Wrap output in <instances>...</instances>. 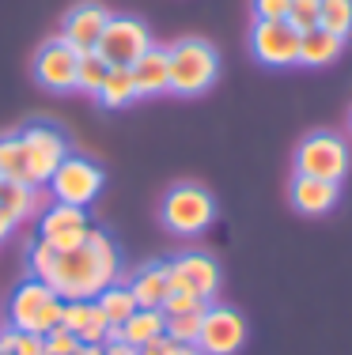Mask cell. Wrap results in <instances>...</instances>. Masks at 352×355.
<instances>
[{"label": "cell", "mask_w": 352, "mask_h": 355, "mask_svg": "<svg viewBox=\"0 0 352 355\" xmlns=\"http://www.w3.org/2000/svg\"><path fill=\"white\" fill-rule=\"evenodd\" d=\"M117 276H121V257H117L114 239L99 227H91L83 246L53 253L42 280L53 287V295L61 302H80V299H95L99 291L117 284Z\"/></svg>", "instance_id": "obj_1"}, {"label": "cell", "mask_w": 352, "mask_h": 355, "mask_svg": "<svg viewBox=\"0 0 352 355\" xmlns=\"http://www.w3.org/2000/svg\"><path fill=\"white\" fill-rule=\"evenodd\" d=\"M167 69H171V91L182 98L205 95L220 76V53L205 38H178L167 46Z\"/></svg>", "instance_id": "obj_2"}, {"label": "cell", "mask_w": 352, "mask_h": 355, "mask_svg": "<svg viewBox=\"0 0 352 355\" xmlns=\"http://www.w3.org/2000/svg\"><path fill=\"white\" fill-rule=\"evenodd\" d=\"M216 219V200L205 185L197 182H178L163 193L159 200V223L167 227L178 239H194V234H205Z\"/></svg>", "instance_id": "obj_3"}, {"label": "cell", "mask_w": 352, "mask_h": 355, "mask_svg": "<svg viewBox=\"0 0 352 355\" xmlns=\"http://www.w3.org/2000/svg\"><path fill=\"white\" fill-rule=\"evenodd\" d=\"M61 310H65V302L53 295V287L46 280L27 276V280L12 291V299H8V325L19 329V333L46 336L49 329L61 325Z\"/></svg>", "instance_id": "obj_4"}, {"label": "cell", "mask_w": 352, "mask_h": 355, "mask_svg": "<svg viewBox=\"0 0 352 355\" xmlns=\"http://www.w3.org/2000/svg\"><path fill=\"white\" fill-rule=\"evenodd\" d=\"M349 166H352V151H349L345 137H337V132H311L296 148V174L341 185Z\"/></svg>", "instance_id": "obj_5"}, {"label": "cell", "mask_w": 352, "mask_h": 355, "mask_svg": "<svg viewBox=\"0 0 352 355\" xmlns=\"http://www.w3.org/2000/svg\"><path fill=\"white\" fill-rule=\"evenodd\" d=\"M49 193H53L57 205H76V208H87L91 200L103 193L106 185V171L95 163V159L87 155H65L61 166L53 171V178H49Z\"/></svg>", "instance_id": "obj_6"}, {"label": "cell", "mask_w": 352, "mask_h": 355, "mask_svg": "<svg viewBox=\"0 0 352 355\" xmlns=\"http://www.w3.org/2000/svg\"><path fill=\"white\" fill-rule=\"evenodd\" d=\"M148 46H152V31H148L144 19H137V15H110L95 53L110 69H133L148 53Z\"/></svg>", "instance_id": "obj_7"}, {"label": "cell", "mask_w": 352, "mask_h": 355, "mask_svg": "<svg viewBox=\"0 0 352 355\" xmlns=\"http://www.w3.org/2000/svg\"><path fill=\"white\" fill-rule=\"evenodd\" d=\"M299 31L288 19H254L250 23V53L265 69H292L299 64Z\"/></svg>", "instance_id": "obj_8"}, {"label": "cell", "mask_w": 352, "mask_h": 355, "mask_svg": "<svg viewBox=\"0 0 352 355\" xmlns=\"http://www.w3.org/2000/svg\"><path fill=\"white\" fill-rule=\"evenodd\" d=\"M23 151H27V171H31V185H46L53 171L61 166V159L69 155V140L57 125L49 121H31L27 129H19Z\"/></svg>", "instance_id": "obj_9"}, {"label": "cell", "mask_w": 352, "mask_h": 355, "mask_svg": "<svg viewBox=\"0 0 352 355\" xmlns=\"http://www.w3.org/2000/svg\"><path fill=\"white\" fill-rule=\"evenodd\" d=\"M76 64H80V49L69 46L61 35L57 38H46L35 53V80L42 83L46 91H76Z\"/></svg>", "instance_id": "obj_10"}, {"label": "cell", "mask_w": 352, "mask_h": 355, "mask_svg": "<svg viewBox=\"0 0 352 355\" xmlns=\"http://www.w3.org/2000/svg\"><path fill=\"white\" fill-rule=\"evenodd\" d=\"M246 340V321L239 310L231 306H212L208 302L201 314V333H197V348L205 355H235Z\"/></svg>", "instance_id": "obj_11"}, {"label": "cell", "mask_w": 352, "mask_h": 355, "mask_svg": "<svg viewBox=\"0 0 352 355\" xmlns=\"http://www.w3.org/2000/svg\"><path fill=\"white\" fill-rule=\"evenodd\" d=\"M87 231H91L87 208H76V205H57L53 200V205L42 208V216H38V239L46 242V246H53L57 253L83 246Z\"/></svg>", "instance_id": "obj_12"}, {"label": "cell", "mask_w": 352, "mask_h": 355, "mask_svg": "<svg viewBox=\"0 0 352 355\" xmlns=\"http://www.w3.org/2000/svg\"><path fill=\"white\" fill-rule=\"evenodd\" d=\"M167 280H171V291H190L197 299L212 302V295L220 291V265H216L208 253H178L174 261H167Z\"/></svg>", "instance_id": "obj_13"}, {"label": "cell", "mask_w": 352, "mask_h": 355, "mask_svg": "<svg viewBox=\"0 0 352 355\" xmlns=\"http://www.w3.org/2000/svg\"><path fill=\"white\" fill-rule=\"evenodd\" d=\"M106 19H110V12H106L103 4H76V8H69L65 19H61V38L69 42V46H76L80 53H87V49L99 46Z\"/></svg>", "instance_id": "obj_14"}, {"label": "cell", "mask_w": 352, "mask_h": 355, "mask_svg": "<svg viewBox=\"0 0 352 355\" xmlns=\"http://www.w3.org/2000/svg\"><path fill=\"white\" fill-rule=\"evenodd\" d=\"M288 200L299 216H326L337 208L341 200V185L322 182V178H307V174H292L288 185Z\"/></svg>", "instance_id": "obj_15"}, {"label": "cell", "mask_w": 352, "mask_h": 355, "mask_svg": "<svg viewBox=\"0 0 352 355\" xmlns=\"http://www.w3.org/2000/svg\"><path fill=\"white\" fill-rule=\"evenodd\" d=\"M61 325L69 329V333H76V336H80V344H106V333H110V325H106L103 310L95 306V299L65 302V310H61Z\"/></svg>", "instance_id": "obj_16"}, {"label": "cell", "mask_w": 352, "mask_h": 355, "mask_svg": "<svg viewBox=\"0 0 352 355\" xmlns=\"http://www.w3.org/2000/svg\"><path fill=\"white\" fill-rule=\"evenodd\" d=\"M125 287L133 291L140 310H159L163 299L171 295V280H167V261H152V265H140L137 272L125 280Z\"/></svg>", "instance_id": "obj_17"}, {"label": "cell", "mask_w": 352, "mask_h": 355, "mask_svg": "<svg viewBox=\"0 0 352 355\" xmlns=\"http://www.w3.org/2000/svg\"><path fill=\"white\" fill-rule=\"evenodd\" d=\"M133 83H137V95L140 98H152V95H163L171 91V69H167V49L163 46H148V53L133 64Z\"/></svg>", "instance_id": "obj_18"}, {"label": "cell", "mask_w": 352, "mask_h": 355, "mask_svg": "<svg viewBox=\"0 0 352 355\" xmlns=\"http://www.w3.org/2000/svg\"><path fill=\"white\" fill-rule=\"evenodd\" d=\"M341 49H345V38L330 35L326 27H315V31H307V35L299 38V64H307V69H322V64L337 61Z\"/></svg>", "instance_id": "obj_19"}, {"label": "cell", "mask_w": 352, "mask_h": 355, "mask_svg": "<svg viewBox=\"0 0 352 355\" xmlns=\"http://www.w3.org/2000/svg\"><path fill=\"white\" fill-rule=\"evenodd\" d=\"M137 83H133V72L129 69H110L103 80V87L95 91V103L103 110H125L137 103Z\"/></svg>", "instance_id": "obj_20"}, {"label": "cell", "mask_w": 352, "mask_h": 355, "mask_svg": "<svg viewBox=\"0 0 352 355\" xmlns=\"http://www.w3.org/2000/svg\"><path fill=\"white\" fill-rule=\"evenodd\" d=\"M163 333H167V314L163 310H137V314L121 325V344L144 348L148 340H156V336H163Z\"/></svg>", "instance_id": "obj_21"}, {"label": "cell", "mask_w": 352, "mask_h": 355, "mask_svg": "<svg viewBox=\"0 0 352 355\" xmlns=\"http://www.w3.org/2000/svg\"><path fill=\"white\" fill-rule=\"evenodd\" d=\"M0 208L12 216V223H23L42 208L38 185H19V182H4L0 185Z\"/></svg>", "instance_id": "obj_22"}, {"label": "cell", "mask_w": 352, "mask_h": 355, "mask_svg": "<svg viewBox=\"0 0 352 355\" xmlns=\"http://www.w3.org/2000/svg\"><path fill=\"white\" fill-rule=\"evenodd\" d=\"M95 306L103 310V318H106V325H125L133 314H137V299H133V291L125 287L121 280L117 284H110L106 291H99L95 295Z\"/></svg>", "instance_id": "obj_23"}, {"label": "cell", "mask_w": 352, "mask_h": 355, "mask_svg": "<svg viewBox=\"0 0 352 355\" xmlns=\"http://www.w3.org/2000/svg\"><path fill=\"white\" fill-rule=\"evenodd\" d=\"M0 182H19V185H31L27 151H23L19 132H8V137H0Z\"/></svg>", "instance_id": "obj_24"}, {"label": "cell", "mask_w": 352, "mask_h": 355, "mask_svg": "<svg viewBox=\"0 0 352 355\" xmlns=\"http://www.w3.org/2000/svg\"><path fill=\"white\" fill-rule=\"evenodd\" d=\"M318 27L337 38H352V0H322L318 4Z\"/></svg>", "instance_id": "obj_25"}, {"label": "cell", "mask_w": 352, "mask_h": 355, "mask_svg": "<svg viewBox=\"0 0 352 355\" xmlns=\"http://www.w3.org/2000/svg\"><path fill=\"white\" fill-rule=\"evenodd\" d=\"M106 72H110V64H106L103 57L95 53V49L80 53V64H76V91H83V95H95V91L103 87Z\"/></svg>", "instance_id": "obj_26"}, {"label": "cell", "mask_w": 352, "mask_h": 355, "mask_svg": "<svg viewBox=\"0 0 352 355\" xmlns=\"http://www.w3.org/2000/svg\"><path fill=\"white\" fill-rule=\"evenodd\" d=\"M201 314H205V310H190V314H174V318H167V336H171V340H178V344H197Z\"/></svg>", "instance_id": "obj_27"}, {"label": "cell", "mask_w": 352, "mask_h": 355, "mask_svg": "<svg viewBox=\"0 0 352 355\" xmlns=\"http://www.w3.org/2000/svg\"><path fill=\"white\" fill-rule=\"evenodd\" d=\"M318 4H322V0H292L284 19H288L299 35H307V31L318 27Z\"/></svg>", "instance_id": "obj_28"}, {"label": "cell", "mask_w": 352, "mask_h": 355, "mask_svg": "<svg viewBox=\"0 0 352 355\" xmlns=\"http://www.w3.org/2000/svg\"><path fill=\"white\" fill-rule=\"evenodd\" d=\"M76 352H80V336L69 333L65 325L46 333V355H76Z\"/></svg>", "instance_id": "obj_29"}, {"label": "cell", "mask_w": 352, "mask_h": 355, "mask_svg": "<svg viewBox=\"0 0 352 355\" xmlns=\"http://www.w3.org/2000/svg\"><path fill=\"white\" fill-rule=\"evenodd\" d=\"M205 306H208V302L197 299V295H190V291H171L159 310H163L167 318H174V314H190V310H205Z\"/></svg>", "instance_id": "obj_30"}, {"label": "cell", "mask_w": 352, "mask_h": 355, "mask_svg": "<svg viewBox=\"0 0 352 355\" xmlns=\"http://www.w3.org/2000/svg\"><path fill=\"white\" fill-rule=\"evenodd\" d=\"M12 355H46V336H38V333H19V329H15Z\"/></svg>", "instance_id": "obj_31"}, {"label": "cell", "mask_w": 352, "mask_h": 355, "mask_svg": "<svg viewBox=\"0 0 352 355\" xmlns=\"http://www.w3.org/2000/svg\"><path fill=\"white\" fill-rule=\"evenodd\" d=\"M288 4L292 0H250V12H254V19H284Z\"/></svg>", "instance_id": "obj_32"}, {"label": "cell", "mask_w": 352, "mask_h": 355, "mask_svg": "<svg viewBox=\"0 0 352 355\" xmlns=\"http://www.w3.org/2000/svg\"><path fill=\"white\" fill-rule=\"evenodd\" d=\"M167 348H171V336H156V340H148L144 348H137V355H167Z\"/></svg>", "instance_id": "obj_33"}, {"label": "cell", "mask_w": 352, "mask_h": 355, "mask_svg": "<svg viewBox=\"0 0 352 355\" xmlns=\"http://www.w3.org/2000/svg\"><path fill=\"white\" fill-rule=\"evenodd\" d=\"M167 355H205L197 348V344H178V340H171V348H167Z\"/></svg>", "instance_id": "obj_34"}, {"label": "cell", "mask_w": 352, "mask_h": 355, "mask_svg": "<svg viewBox=\"0 0 352 355\" xmlns=\"http://www.w3.org/2000/svg\"><path fill=\"white\" fill-rule=\"evenodd\" d=\"M103 355H137V348H129V344L114 340V344H103Z\"/></svg>", "instance_id": "obj_35"}, {"label": "cell", "mask_w": 352, "mask_h": 355, "mask_svg": "<svg viewBox=\"0 0 352 355\" xmlns=\"http://www.w3.org/2000/svg\"><path fill=\"white\" fill-rule=\"evenodd\" d=\"M15 231V223H12V216H8L4 212V208H0V242H4L8 239V234H12Z\"/></svg>", "instance_id": "obj_36"}, {"label": "cell", "mask_w": 352, "mask_h": 355, "mask_svg": "<svg viewBox=\"0 0 352 355\" xmlns=\"http://www.w3.org/2000/svg\"><path fill=\"white\" fill-rule=\"evenodd\" d=\"M76 355H103V344H80Z\"/></svg>", "instance_id": "obj_37"}, {"label": "cell", "mask_w": 352, "mask_h": 355, "mask_svg": "<svg viewBox=\"0 0 352 355\" xmlns=\"http://www.w3.org/2000/svg\"><path fill=\"white\" fill-rule=\"evenodd\" d=\"M349 132H352V114H349Z\"/></svg>", "instance_id": "obj_38"}, {"label": "cell", "mask_w": 352, "mask_h": 355, "mask_svg": "<svg viewBox=\"0 0 352 355\" xmlns=\"http://www.w3.org/2000/svg\"><path fill=\"white\" fill-rule=\"evenodd\" d=\"M4 355H12V352H4Z\"/></svg>", "instance_id": "obj_39"}, {"label": "cell", "mask_w": 352, "mask_h": 355, "mask_svg": "<svg viewBox=\"0 0 352 355\" xmlns=\"http://www.w3.org/2000/svg\"><path fill=\"white\" fill-rule=\"evenodd\" d=\"M0 355H4V352H0Z\"/></svg>", "instance_id": "obj_40"}, {"label": "cell", "mask_w": 352, "mask_h": 355, "mask_svg": "<svg viewBox=\"0 0 352 355\" xmlns=\"http://www.w3.org/2000/svg\"><path fill=\"white\" fill-rule=\"evenodd\" d=\"M0 185H4V182H0Z\"/></svg>", "instance_id": "obj_41"}]
</instances>
